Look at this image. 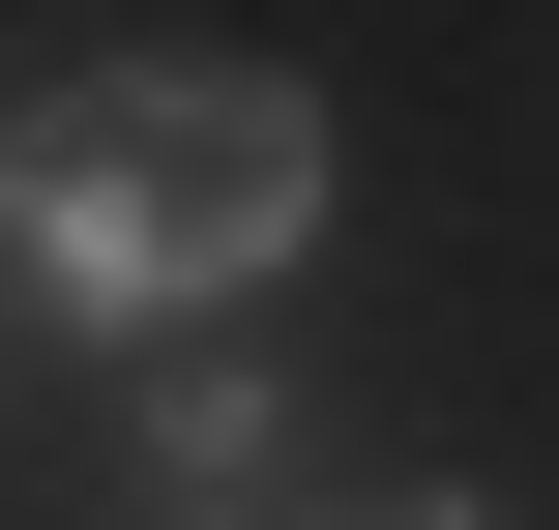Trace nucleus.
I'll list each match as a JSON object with an SVG mask.
<instances>
[{"mask_svg": "<svg viewBox=\"0 0 559 530\" xmlns=\"http://www.w3.org/2000/svg\"><path fill=\"white\" fill-rule=\"evenodd\" d=\"M324 266V89L295 59H59L0 89V325L59 354H206Z\"/></svg>", "mask_w": 559, "mask_h": 530, "instance_id": "nucleus-1", "label": "nucleus"}, {"mask_svg": "<svg viewBox=\"0 0 559 530\" xmlns=\"http://www.w3.org/2000/svg\"><path fill=\"white\" fill-rule=\"evenodd\" d=\"M118 413H147V530H265V502H295V384H265V325L147 354Z\"/></svg>", "mask_w": 559, "mask_h": 530, "instance_id": "nucleus-2", "label": "nucleus"}, {"mask_svg": "<svg viewBox=\"0 0 559 530\" xmlns=\"http://www.w3.org/2000/svg\"><path fill=\"white\" fill-rule=\"evenodd\" d=\"M354 530H531V502H501V472H383Z\"/></svg>", "mask_w": 559, "mask_h": 530, "instance_id": "nucleus-3", "label": "nucleus"}]
</instances>
